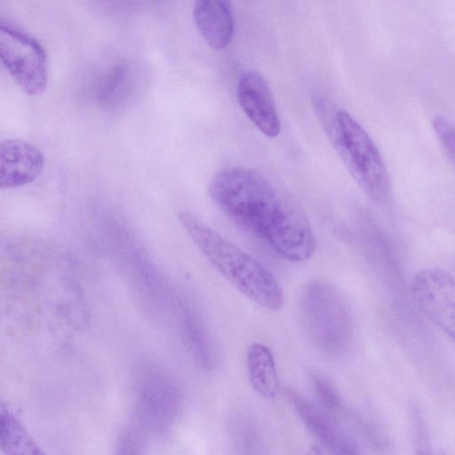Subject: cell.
Returning <instances> with one entry per match:
<instances>
[{"label":"cell","instance_id":"obj_13","mask_svg":"<svg viewBox=\"0 0 455 455\" xmlns=\"http://www.w3.org/2000/svg\"><path fill=\"white\" fill-rule=\"evenodd\" d=\"M0 446L4 455H47L12 411L0 409Z\"/></svg>","mask_w":455,"mask_h":455},{"label":"cell","instance_id":"obj_8","mask_svg":"<svg viewBox=\"0 0 455 455\" xmlns=\"http://www.w3.org/2000/svg\"><path fill=\"white\" fill-rule=\"evenodd\" d=\"M236 95L242 110L262 134L274 138L280 133V118L273 94L260 73L255 70L242 73Z\"/></svg>","mask_w":455,"mask_h":455},{"label":"cell","instance_id":"obj_5","mask_svg":"<svg viewBox=\"0 0 455 455\" xmlns=\"http://www.w3.org/2000/svg\"><path fill=\"white\" fill-rule=\"evenodd\" d=\"M0 58L26 93L37 95L44 91L48 82V60L44 46L36 37L2 20Z\"/></svg>","mask_w":455,"mask_h":455},{"label":"cell","instance_id":"obj_16","mask_svg":"<svg viewBox=\"0 0 455 455\" xmlns=\"http://www.w3.org/2000/svg\"><path fill=\"white\" fill-rule=\"evenodd\" d=\"M313 387L319 401L322 404L333 412L340 411L342 403L336 390L323 378L315 376L313 379Z\"/></svg>","mask_w":455,"mask_h":455},{"label":"cell","instance_id":"obj_18","mask_svg":"<svg viewBox=\"0 0 455 455\" xmlns=\"http://www.w3.org/2000/svg\"><path fill=\"white\" fill-rule=\"evenodd\" d=\"M305 455H324L323 451L316 446L312 445L308 448Z\"/></svg>","mask_w":455,"mask_h":455},{"label":"cell","instance_id":"obj_7","mask_svg":"<svg viewBox=\"0 0 455 455\" xmlns=\"http://www.w3.org/2000/svg\"><path fill=\"white\" fill-rule=\"evenodd\" d=\"M136 405L140 422L152 431L162 432L177 416L180 393L163 372L148 371L140 378Z\"/></svg>","mask_w":455,"mask_h":455},{"label":"cell","instance_id":"obj_6","mask_svg":"<svg viewBox=\"0 0 455 455\" xmlns=\"http://www.w3.org/2000/svg\"><path fill=\"white\" fill-rule=\"evenodd\" d=\"M412 291L421 310L455 343V278L441 269H424L414 277Z\"/></svg>","mask_w":455,"mask_h":455},{"label":"cell","instance_id":"obj_9","mask_svg":"<svg viewBox=\"0 0 455 455\" xmlns=\"http://www.w3.org/2000/svg\"><path fill=\"white\" fill-rule=\"evenodd\" d=\"M44 164L42 152L20 139H6L0 143V186L12 188L36 180Z\"/></svg>","mask_w":455,"mask_h":455},{"label":"cell","instance_id":"obj_15","mask_svg":"<svg viewBox=\"0 0 455 455\" xmlns=\"http://www.w3.org/2000/svg\"><path fill=\"white\" fill-rule=\"evenodd\" d=\"M433 127L439 141L455 164V126L445 117L437 116L433 119Z\"/></svg>","mask_w":455,"mask_h":455},{"label":"cell","instance_id":"obj_4","mask_svg":"<svg viewBox=\"0 0 455 455\" xmlns=\"http://www.w3.org/2000/svg\"><path fill=\"white\" fill-rule=\"evenodd\" d=\"M301 318L309 339L322 351L336 355L344 351L353 337L348 305L340 291L324 279H315L304 287Z\"/></svg>","mask_w":455,"mask_h":455},{"label":"cell","instance_id":"obj_2","mask_svg":"<svg viewBox=\"0 0 455 455\" xmlns=\"http://www.w3.org/2000/svg\"><path fill=\"white\" fill-rule=\"evenodd\" d=\"M178 219L203 255L236 290L263 308L282 307L281 286L264 265L193 212L181 211Z\"/></svg>","mask_w":455,"mask_h":455},{"label":"cell","instance_id":"obj_17","mask_svg":"<svg viewBox=\"0 0 455 455\" xmlns=\"http://www.w3.org/2000/svg\"><path fill=\"white\" fill-rule=\"evenodd\" d=\"M117 455H139L138 447L131 436H124L121 440Z\"/></svg>","mask_w":455,"mask_h":455},{"label":"cell","instance_id":"obj_3","mask_svg":"<svg viewBox=\"0 0 455 455\" xmlns=\"http://www.w3.org/2000/svg\"><path fill=\"white\" fill-rule=\"evenodd\" d=\"M331 134L343 164L371 200L383 203L390 195L387 169L377 146L361 124L346 110L332 117Z\"/></svg>","mask_w":455,"mask_h":455},{"label":"cell","instance_id":"obj_14","mask_svg":"<svg viewBox=\"0 0 455 455\" xmlns=\"http://www.w3.org/2000/svg\"><path fill=\"white\" fill-rule=\"evenodd\" d=\"M132 74L124 63L111 67L96 85L95 96L100 105L114 108L124 103L132 94Z\"/></svg>","mask_w":455,"mask_h":455},{"label":"cell","instance_id":"obj_19","mask_svg":"<svg viewBox=\"0 0 455 455\" xmlns=\"http://www.w3.org/2000/svg\"><path fill=\"white\" fill-rule=\"evenodd\" d=\"M418 455H430L429 452L426 451H422L420 450L419 452H418Z\"/></svg>","mask_w":455,"mask_h":455},{"label":"cell","instance_id":"obj_20","mask_svg":"<svg viewBox=\"0 0 455 455\" xmlns=\"http://www.w3.org/2000/svg\"><path fill=\"white\" fill-rule=\"evenodd\" d=\"M438 455H447V454H446V453H444L443 451H440V452L438 453Z\"/></svg>","mask_w":455,"mask_h":455},{"label":"cell","instance_id":"obj_1","mask_svg":"<svg viewBox=\"0 0 455 455\" xmlns=\"http://www.w3.org/2000/svg\"><path fill=\"white\" fill-rule=\"evenodd\" d=\"M209 194L231 221L280 257L301 262L313 255L315 238L303 208L261 172L243 166L220 170L210 182Z\"/></svg>","mask_w":455,"mask_h":455},{"label":"cell","instance_id":"obj_11","mask_svg":"<svg viewBox=\"0 0 455 455\" xmlns=\"http://www.w3.org/2000/svg\"><path fill=\"white\" fill-rule=\"evenodd\" d=\"M195 25L209 46L215 50L227 47L234 34V18L230 3L223 0H199L193 7Z\"/></svg>","mask_w":455,"mask_h":455},{"label":"cell","instance_id":"obj_12","mask_svg":"<svg viewBox=\"0 0 455 455\" xmlns=\"http://www.w3.org/2000/svg\"><path fill=\"white\" fill-rule=\"evenodd\" d=\"M246 365L254 391L264 398H274L278 391L279 380L269 348L259 342L251 344L246 354Z\"/></svg>","mask_w":455,"mask_h":455},{"label":"cell","instance_id":"obj_10","mask_svg":"<svg viewBox=\"0 0 455 455\" xmlns=\"http://www.w3.org/2000/svg\"><path fill=\"white\" fill-rule=\"evenodd\" d=\"M287 395L307 428L333 455H361L357 446L334 423L310 402L294 390Z\"/></svg>","mask_w":455,"mask_h":455}]
</instances>
